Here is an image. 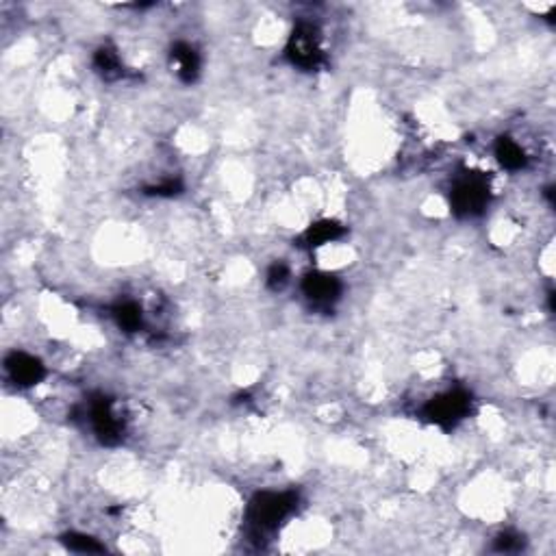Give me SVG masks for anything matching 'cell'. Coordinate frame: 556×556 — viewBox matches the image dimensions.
Masks as SVG:
<instances>
[{
	"instance_id": "obj_11",
	"label": "cell",
	"mask_w": 556,
	"mask_h": 556,
	"mask_svg": "<svg viewBox=\"0 0 556 556\" xmlns=\"http://www.w3.org/2000/svg\"><path fill=\"white\" fill-rule=\"evenodd\" d=\"M287 278H290V270L285 265H274L267 274V282H270L272 290H282L287 285Z\"/></svg>"
},
{
	"instance_id": "obj_9",
	"label": "cell",
	"mask_w": 556,
	"mask_h": 556,
	"mask_svg": "<svg viewBox=\"0 0 556 556\" xmlns=\"http://www.w3.org/2000/svg\"><path fill=\"white\" fill-rule=\"evenodd\" d=\"M342 233H343L342 224L326 220V222L313 224L311 229L307 230V239H308V246H322V244H328V241L337 239Z\"/></svg>"
},
{
	"instance_id": "obj_2",
	"label": "cell",
	"mask_w": 556,
	"mask_h": 556,
	"mask_svg": "<svg viewBox=\"0 0 556 556\" xmlns=\"http://www.w3.org/2000/svg\"><path fill=\"white\" fill-rule=\"evenodd\" d=\"M452 209L463 218H472V215L482 213L489 204V185L478 174H465L459 178L452 187L450 194Z\"/></svg>"
},
{
	"instance_id": "obj_7",
	"label": "cell",
	"mask_w": 556,
	"mask_h": 556,
	"mask_svg": "<svg viewBox=\"0 0 556 556\" xmlns=\"http://www.w3.org/2000/svg\"><path fill=\"white\" fill-rule=\"evenodd\" d=\"M496 157H498V161L502 163V168L511 169V172H515V169L526 168V163H528L526 151H524L522 143L515 142L513 137H500V139H498Z\"/></svg>"
},
{
	"instance_id": "obj_8",
	"label": "cell",
	"mask_w": 556,
	"mask_h": 556,
	"mask_svg": "<svg viewBox=\"0 0 556 556\" xmlns=\"http://www.w3.org/2000/svg\"><path fill=\"white\" fill-rule=\"evenodd\" d=\"M172 64L177 68V74L181 76L183 81L192 83L200 70V59L198 53L192 48L189 44H177L172 50Z\"/></svg>"
},
{
	"instance_id": "obj_6",
	"label": "cell",
	"mask_w": 556,
	"mask_h": 556,
	"mask_svg": "<svg viewBox=\"0 0 556 556\" xmlns=\"http://www.w3.org/2000/svg\"><path fill=\"white\" fill-rule=\"evenodd\" d=\"M302 290H305V296L313 305L331 307L339 298V293H342V285H339V281L334 276L316 272V274H308L305 278Z\"/></svg>"
},
{
	"instance_id": "obj_3",
	"label": "cell",
	"mask_w": 556,
	"mask_h": 556,
	"mask_svg": "<svg viewBox=\"0 0 556 556\" xmlns=\"http://www.w3.org/2000/svg\"><path fill=\"white\" fill-rule=\"evenodd\" d=\"M470 404L472 398L467 391L450 389L430 400L429 406H426V417H429L432 424L456 426L470 413Z\"/></svg>"
},
{
	"instance_id": "obj_5",
	"label": "cell",
	"mask_w": 556,
	"mask_h": 556,
	"mask_svg": "<svg viewBox=\"0 0 556 556\" xmlns=\"http://www.w3.org/2000/svg\"><path fill=\"white\" fill-rule=\"evenodd\" d=\"M9 376L18 387H33L46 376V369L39 359L27 352H13L12 357L4 361Z\"/></svg>"
},
{
	"instance_id": "obj_1",
	"label": "cell",
	"mask_w": 556,
	"mask_h": 556,
	"mask_svg": "<svg viewBox=\"0 0 556 556\" xmlns=\"http://www.w3.org/2000/svg\"><path fill=\"white\" fill-rule=\"evenodd\" d=\"M287 56H290L293 65L302 70H313L322 64V35L316 24L298 22L290 38V44H287Z\"/></svg>"
},
{
	"instance_id": "obj_4",
	"label": "cell",
	"mask_w": 556,
	"mask_h": 556,
	"mask_svg": "<svg viewBox=\"0 0 556 556\" xmlns=\"http://www.w3.org/2000/svg\"><path fill=\"white\" fill-rule=\"evenodd\" d=\"M293 504H296V498L291 493H259L250 507L252 519L259 528H272L290 515Z\"/></svg>"
},
{
	"instance_id": "obj_10",
	"label": "cell",
	"mask_w": 556,
	"mask_h": 556,
	"mask_svg": "<svg viewBox=\"0 0 556 556\" xmlns=\"http://www.w3.org/2000/svg\"><path fill=\"white\" fill-rule=\"evenodd\" d=\"M113 316H116L117 324H120L125 331H137V328L142 326V308H139L135 302H122Z\"/></svg>"
}]
</instances>
